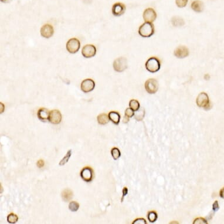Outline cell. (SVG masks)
Segmentation results:
<instances>
[{"label": "cell", "instance_id": "obj_1", "mask_svg": "<svg viewBox=\"0 0 224 224\" xmlns=\"http://www.w3.org/2000/svg\"><path fill=\"white\" fill-rule=\"evenodd\" d=\"M140 35L143 38H149L154 34V26L152 22H145L140 26L139 29Z\"/></svg>", "mask_w": 224, "mask_h": 224}, {"label": "cell", "instance_id": "obj_2", "mask_svg": "<svg viewBox=\"0 0 224 224\" xmlns=\"http://www.w3.org/2000/svg\"><path fill=\"white\" fill-rule=\"evenodd\" d=\"M145 67L146 69L150 72H157L160 69L161 63L157 58L152 57L146 61Z\"/></svg>", "mask_w": 224, "mask_h": 224}, {"label": "cell", "instance_id": "obj_3", "mask_svg": "<svg viewBox=\"0 0 224 224\" xmlns=\"http://www.w3.org/2000/svg\"><path fill=\"white\" fill-rule=\"evenodd\" d=\"M196 103L199 108L204 109H210L211 103L208 97V95L205 92H201L198 95L196 99Z\"/></svg>", "mask_w": 224, "mask_h": 224}, {"label": "cell", "instance_id": "obj_4", "mask_svg": "<svg viewBox=\"0 0 224 224\" xmlns=\"http://www.w3.org/2000/svg\"><path fill=\"white\" fill-rule=\"evenodd\" d=\"M113 68L115 71L118 72H123L127 67V59L125 57H119L115 60L113 62Z\"/></svg>", "mask_w": 224, "mask_h": 224}, {"label": "cell", "instance_id": "obj_5", "mask_svg": "<svg viewBox=\"0 0 224 224\" xmlns=\"http://www.w3.org/2000/svg\"><path fill=\"white\" fill-rule=\"evenodd\" d=\"M145 86V90L149 94H154L158 89V83L156 79L152 78L146 80Z\"/></svg>", "mask_w": 224, "mask_h": 224}, {"label": "cell", "instance_id": "obj_6", "mask_svg": "<svg viewBox=\"0 0 224 224\" xmlns=\"http://www.w3.org/2000/svg\"><path fill=\"white\" fill-rule=\"evenodd\" d=\"M80 47V43L76 38L70 39L67 43V51L71 53L75 54L77 52Z\"/></svg>", "mask_w": 224, "mask_h": 224}, {"label": "cell", "instance_id": "obj_7", "mask_svg": "<svg viewBox=\"0 0 224 224\" xmlns=\"http://www.w3.org/2000/svg\"><path fill=\"white\" fill-rule=\"evenodd\" d=\"M93 170L90 167H84L80 171V176L82 179L86 182H90L93 179Z\"/></svg>", "mask_w": 224, "mask_h": 224}, {"label": "cell", "instance_id": "obj_8", "mask_svg": "<svg viewBox=\"0 0 224 224\" xmlns=\"http://www.w3.org/2000/svg\"><path fill=\"white\" fill-rule=\"evenodd\" d=\"M143 19L147 22H153L157 18V14L152 8H147L143 12Z\"/></svg>", "mask_w": 224, "mask_h": 224}, {"label": "cell", "instance_id": "obj_9", "mask_svg": "<svg viewBox=\"0 0 224 224\" xmlns=\"http://www.w3.org/2000/svg\"><path fill=\"white\" fill-rule=\"evenodd\" d=\"M96 54V47L91 44L85 45L82 50V54L85 58H89L94 56Z\"/></svg>", "mask_w": 224, "mask_h": 224}, {"label": "cell", "instance_id": "obj_10", "mask_svg": "<svg viewBox=\"0 0 224 224\" xmlns=\"http://www.w3.org/2000/svg\"><path fill=\"white\" fill-rule=\"evenodd\" d=\"M62 119V117L61 112L58 110L55 109L50 112L49 116V121L51 123L54 124H58L61 123Z\"/></svg>", "mask_w": 224, "mask_h": 224}, {"label": "cell", "instance_id": "obj_11", "mask_svg": "<svg viewBox=\"0 0 224 224\" xmlns=\"http://www.w3.org/2000/svg\"><path fill=\"white\" fill-rule=\"evenodd\" d=\"M95 87V82L91 79L83 80L81 83V89L85 93H88L93 91Z\"/></svg>", "mask_w": 224, "mask_h": 224}, {"label": "cell", "instance_id": "obj_12", "mask_svg": "<svg viewBox=\"0 0 224 224\" xmlns=\"http://www.w3.org/2000/svg\"><path fill=\"white\" fill-rule=\"evenodd\" d=\"M126 11V6L124 4L121 2H117L115 3L112 9V12L113 15L119 17L123 15Z\"/></svg>", "mask_w": 224, "mask_h": 224}, {"label": "cell", "instance_id": "obj_13", "mask_svg": "<svg viewBox=\"0 0 224 224\" xmlns=\"http://www.w3.org/2000/svg\"><path fill=\"white\" fill-rule=\"evenodd\" d=\"M54 33V30L51 25H44L41 29V36L45 38H51L53 35Z\"/></svg>", "mask_w": 224, "mask_h": 224}, {"label": "cell", "instance_id": "obj_14", "mask_svg": "<svg viewBox=\"0 0 224 224\" xmlns=\"http://www.w3.org/2000/svg\"><path fill=\"white\" fill-rule=\"evenodd\" d=\"M174 56L178 58H184L187 57L189 55V50L185 46H180L175 49L174 52Z\"/></svg>", "mask_w": 224, "mask_h": 224}, {"label": "cell", "instance_id": "obj_15", "mask_svg": "<svg viewBox=\"0 0 224 224\" xmlns=\"http://www.w3.org/2000/svg\"><path fill=\"white\" fill-rule=\"evenodd\" d=\"M49 113L48 110L46 108H41L39 109L37 113V116L38 119L43 122H47L49 120Z\"/></svg>", "mask_w": 224, "mask_h": 224}, {"label": "cell", "instance_id": "obj_16", "mask_svg": "<svg viewBox=\"0 0 224 224\" xmlns=\"http://www.w3.org/2000/svg\"><path fill=\"white\" fill-rule=\"evenodd\" d=\"M191 7L192 10L196 12H201L204 10V4L202 1L200 0H195L194 1L192 4Z\"/></svg>", "mask_w": 224, "mask_h": 224}, {"label": "cell", "instance_id": "obj_17", "mask_svg": "<svg viewBox=\"0 0 224 224\" xmlns=\"http://www.w3.org/2000/svg\"><path fill=\"white\" fill-rule=\"evenodd\" d=\"M109 119L115 124H118L120 120V115L117 112L112 111L109 113Z\"/></svg>", "mask_w": 224, "mask_h": 224}, {"label": "cell", "instance_id": "obj_18", "mask_svg": "<svg viewBox=\"0 0 224 224\" xmlns=\"http://www.w3.org/2000/svg\"><path fill=\"white\" fill-rule=\"evenodd\" d=\"M73 195V194L72 191L69 188H66L63 189V191L62 192V198L65 202H69L72 198Z\"/></svg>", "mask_w": 224, "mask_h": 224}, {"label": "cell", "instance_id": "obj_19", "mask_svg": "<svg viewBox=\"0 0 224 224\" xmlns=\"http://www.w3.org/2000/svg\"><path fill=\"white\" fill-rule=\"evenodd\" d=\"M97 122L102 125H104L107 124L109 121V116L106 113L100 114L97 117Z\"/></svg>", "mask_w": 224, "mask_h": 224}, {"label": "cell", "instance_id": "obj_20", "mask_svg": "<svg viewBox=\"0 0 224 224\" xmlns=\"http://www.w3.org/2000/svg\"><path fill=\"white\" fill-rule=\"evenodd\" d=\"M134 118L137 121H141L145 116V110L143 108H140L134 113Z\"/></svg>", "mask_w": 224, "mask_h": 224}, {"label": "cell", "instance_id": "obj_21", "mask_svg": "<svg viewBox=\"0 0 224 224\" xmlns=\"http://www.w3.org/2000/svg\"><path fill=\"white\" fill-rule=\"evenodd\" d=\"M172 24L175 26H181L184 25V21L182 18L179 17H174L172 18Z\"/></svg>", "mask_w": 224, "mask_h": 224}, {"label": "cell", "instance_id": "obj_22", "mask_svg": "<svg viewBox=\"0 0 224 224\" xmlns=\"http://www.w3.org/2000/svg\"><path fill=\"white\" fill-rule=\"evenodd\" d=\"M129 106L131 109H133L134 111H137L140 108V103L137 100L132 99L129 102Z\"/></svg>", "mask_w": 224, "mask_h": 224}, {"label": "cell", "instance_id": "obj_23", "mask_svg": "<svg viewBox=\"0 0 224 224\" xmlns=\"http://www.w3.org/2000/svg\"><path fill=\"white\" fill-rule=\"evenodd\" d=\"M18 216L14 213L10 214L7 217V221L10 224H15L18 221Z\"/></svg>", "mask_w": 224, "mask_h": 224}, {"label": "cell", "instance_id": "obj_24", "mask_svg": "<svg viewBox=\"0 0 224 224\" xmlns=\"http://www.w3.org/2000/svg\"><path fill=\"white\" fill-rule=\"evenodd\" d=\"M147 218L149 221L153 223L154 222H156L157 221L158 218L157 214L155 211H150V212L148 213V215H147Z\"/></svg>", "mask_w": 224, "mask_h": 224}, {"label": "cell", "instance_id": "obj_25", "mask_svg": "<svg viewBox=\"0 0 224 224\" xmlns=\"http://www.w3.org/2000/svg\"><path fill=\"white\" fill-rule=\"evenodd\" d=\"M111 154H112V156L114 160H117L121 156V153L120 151L119 150V149L114 147L111 150Z\"/></svg>", "mask_w": 224, "mask_h": 224}, {"label": "cell", "instance_id": "obj_26", "mask_svg": "<svg viewBox=\"0 0 224 224\" xmlns=\"http://www.w3.org/2000/svg\"><path fill=\"white\" fill-rule=\"evenodd\" d=\"M71 155H72V150H69L67 152V154L65 156V157L63 158L59 162V165H64L65 164H66L68 162Z\"/></svg>", "mask_w": 224, "mask_h": 224}, {"label": "cell", "instance_id": "obj_27", "mask_svg": "<svg viewBox=\"0 0 224 224\" xmlns=\"http://www.w3.org/2000/svg\"><path fill=\"white\" fill-rule=\"evenodd\" d=\"M79 208V203L76 201H72L69 204V209L72 212L77 211Z\"/></svg>", "mask_w": 224, "mask_h": 224}, {"label": "cell", "instance_id": "obj_28", "mask_svg": "<svg viewBox=\"0 0 224 224\" xmlns=\"http://www.w3.org/2000/svg\"><path fill=\"white\" fill-rule=\"evenodd\" d=\"M176 3L179 8H184L187 6L188 0H176Z\"/></svg>", "mask_w": 224, "mask_h": 224}, {"label": "cell", "instance_id": "obj_29", "mask_svg": "<svg viewBox=\"0 0 224 224\" xmlns=\"http://www.w3.org/2000/svg\"><path fill=\"white\" fill-rule=\"evenodd\" d=\"M194 224H207V221L203 218H196L193 222Z\"/></svg>", "mask_w": 224, "mask_h": 224}, {"label": "cell", "instance_id": "obj_30", "mask_svg": "<svg viewBox=\"0 0 224 224\" xmlns=\"http://www.w3.org/2000/svg\"><path fill=\"white\" fill-rule=\"evenodd\" d=\"M134 115V111L132 109L127 108L125 110V116L128 118H131Z\"/></svg>", "mask_w": 224, "mask_h": 224}, {"label": "cell", "instance_id": "obj_31", "mask_svg": "<svg viewBox=\"0 0 224 224\" xmlns=\"http://www.w3.org/2000/svg\"><path fill=\"white\" fill-rule=\"evenodd\" d=\"M146 224L147 222L145 219L144 218H138L134 220L133 222V224Z\"/></svg>", "mask_w": 224, "mask_h": 224}, {"label": "cell", "instance_id": "obj_32", "mask_svg": "<svg viewBox=\"0 0 224 224\" xmlns=\"http://www.w3.org/2000/svg\"><path fill=\"white\" fill-rule=\"evenodd\" d=\"M219 209V206L218 204V201H215L213 204L212 210L214 212H217Z\"/></svg>", "mask_w": 224, "mask_h": 224}, {"label": "cell", "instance_id": "obj_33", "mask_svg": "<svg viewBox=\"0 0 224 224\" xmlns=\"http://www.w3.org/2000/svg\"><path fill=\"white\" fill-rule=\"evenodd\" d=\"M122 193H123V195H122V197H121V202L123 201V200H124V197H125V196L128 194V189H127V187H124V188L123 189Z\"/></svg>", "mask_w": 224, "mask_h": 224}, {"label": "cell", "instance_id": "obj_34", "mask_svg": "<svg viewBox=\"0 0 224 224\" xmlns=\"http://www.w3.org/2000/svg\"><path fill=\"white\" fill-rule=\"evenodd\" d=\"M36 164H37V166H38L39 168H40V169H41V168H42V167H43V165H44L45 163H44L43 160H39V161H38V162H37Z\"/></svg>", "mask_w": 224, "mask_h": 224}, {"label": "cell", "instance_id": "obj_35", "mask_svg": "<svg viewBox=\"0 0 224 224\" xmlns=\"http://www.w3.org/2000/svg\"><path fill=\"white\" fill-rule=\"evenodd\" d=\"M219 196L221 198L224 199V187L222 188L219 191Z\"/></svg>", "mask_w": 224, "mask_h": 224}, {"label": "cell", "instance_id": "obj_36", "mask_svg": "<svg viewBox=\"0 0 224 224\" xmlns=\"http://www.w3.org/2000/svg\"><path fill=\"white\" fill-rule=\"evenodd\" d=\"M129 120V118L127 117V116L124 115V117H123V122L124 123H126Z\"/></svg>", "mask_w": 224, "mask_h": 224}, {"label": "cell", "instance_id": "obj_37", "mask_svg": "<svg viewBox=\"0 0 224 224\" xmlns=\"http://www.w3.org/2000/svg\"><path fill=\"white\" fill-rule=\"evenodd\" d=\"M11 0H1V2H4V3H8L9 2H10Z\"/></svg>", "mask_w": 224, "mask_h": 224}, {"label": "cell", "instance_id": "obj_38", "mask_svg": "<svg viewBox=\"0 0 224 224\" xmlns=\"http://www.w3.org/2000/svg\"><path fill=\"white\" fill-rule=\"evenodd\" d=\"M204 78H205V79H206V80H208V79H210V76L208 75H205V76H204Z\"/></svg>", "mask_w": 224, "mask_h": 224}]
</instances>
